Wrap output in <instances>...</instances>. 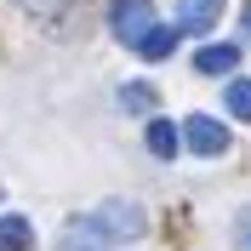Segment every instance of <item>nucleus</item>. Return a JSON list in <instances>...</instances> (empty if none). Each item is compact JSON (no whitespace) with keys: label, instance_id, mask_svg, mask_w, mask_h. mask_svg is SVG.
<instances>
[{"label":"nucleus","instance_id":"f8f14e48","mask_svg":"<svg viewBox=\"0 0 251 251\" xmlns=\"http://www.w3.org/2000/svg\"><path fill=\"white\" fill-rule=\"evenodd\" d=\"M234 246H240V251H251V205L240 211V223H234Z\"/></svg>","mask_w":251,"mask_h":251},{"label":"nucleus","instance_id":"423d86ee","mask_svg":"<svg viewBox=\"0 0 251 251\" xmlns=\"http://www.w3.org/2000/svg\"><path fill=\"white\" fill-rule=\"evenodd\" d=\"M194 69L200 75H228V69H240V46H200L194 51Z\"/></svg>","mask_w":251,"mask_h":251},{"label":"nucleus","instance_id":"4468645a","mask_svg":"<svg viewBox=\"0 0 251 251\" xmlns=\"http://www.w3.org/2000/svg\"><path fill=\"white\" fill-rule=\"evenodd\" d=\"M246 34H251V6H246Z\"/></svg>","mask_w":251,"mask_h":251},{"label":"nucleus","instance_id":"9b49d317","mask_svg":"<svg viewBox=\"0 0 251 251\" xmlns=\"http://www.w3.org/2000/svg\"><path fill=\"white\" fill-rule=\"evenodd\" d=\"M57 251H103V240H92V234H86V228H75V234L63 240Z\"/></svg>","mask_w":251,"mask_h":251},{"label":"nucleus","instance_id":"1a4fd4ad","mask_svg":"<svg viewBox=\"0 0 251 251\" xmlns=\"http://www.w3.org/2000/svg\"><path fill=\"white\" fill-rule=\"evenodd\" d=\"M172 46H177V23H154V29L143 34V57H172Z\"/></svg>","mask_w":251,"mask_h":251},{"label":"nucleus","instance_id":"6e6552de","mask_svg":"<svg viewBox=\"0 0 251 251\" xmlns=\"http://www.w3.org/2000/svg\"><path fill=\"white\" fill-rule=\"evenodd\" d=\"M177 143H183V137H177L172 120H149V154H154V160H177Z\"/></svg>","mask_w":251,"mask_h":251},{"label":"nucleus","instance_id":"ddd939ff","mask_svg":"<svg viewBox=\"0 0 251 251\" xmlns=\"http://www.w3.org/2000/svg\"><path fill=\"white\" fill-rule=\"evenodd\" d=\"M17 6H29L34 17H51V12H57V6H63V0H17Z\"/></svg>","mask_w":251,"mask_h":251},{"label":"nucleus","instance_id":"39448f33","mask_svg":"<svg viewBox=\"0 0 251 251\" xmlns=\"http://www.w3.org/2000/svg\"><path fill=\"white\" fill-rule=\"evenodd\" d=\"M120 109H126V114H149V120H154L160 92L149 86V80H126V86H120Z\"/></svg>","mask_w":251,"mask_h":251},{"label":"nucleus","instance_id":"20e7f679","mask_svg":"<svg viewBox=\"0 0 251 251\" xmlns=\"http://www.w3.org/2000/svg\"><path fill=\"white\" fill-rule=\"evenodd\" d=\"M217 17H223V0H177V29L188 34H205Z\"/></svg>","mask_w":251,"mask_h":251},{"label":"nucleus","instance_id":"0eeeda50","mask_svg":"<svg viewBox=\"0 0 251 251\" xmlns=\"http://www.w3.org/2000/svg\"><path fill=\"white\" fill-rule=\"evenodd\" d=\"M34 246V228H29V217H0V251H29Z\"/></svg>","mask_w":251,"mask_h":251},{"label":"nucleus","instance_id":"f257e3e1","mask_svg":"<svg viewBox=\"0 0 251 251\" xmlns=\"http://www.w3.org/2000/svg\"><path fill=\"white\" fill-rule=\"evenodd\" d=\"M80 228L97 234L103 246H109V240H137V234H149V211L131 205V200H103V205H92V211L80 217Z\"/></svg>","mask_w":251,"mask_h":251},{"label":"nucleus","instance_id":"7ed1b4c3","mask_svg":"<svg viewBox=\"0 0 251 251\" xmlns=\"http://www.w3.org/2000/svg\"><path fill=\"white\" fill-rule=\"evenodd\" d=\"M183 143H188V149H194L200 160H217L223 149H228V126H223V120H211V114H188Z\"/></svg>","mask_w":251,"mask_h":251},{"label":"nucleus","instance_id":"9d476101","mask_svg":"<svg viewBox=\"0 0 251 251\" xmlns=\"http://www.w3.org/2000/svg\"><path fill=\"white\" fill-rule=\"evenodd\" d=\"M223 103H228V114L251 120V80H228V92H223Z\"/></svg>","mask_w":251,"mask_h":251},{"label":"nucleus","instance_id":"f03ea898","mask_svg":"<svg viewBox=\"0 0 251 251\" xmlns=\"http://www.w3.org/2000/svg\"><path fill=\"white\" fill-rule=\"evenodd\" d=\"M109 23H114V34H120L126 46H143V34L154 29V6H149V0H114Z\"/></svg>","mask_w":251,"mask_h":251}]
</instances>
